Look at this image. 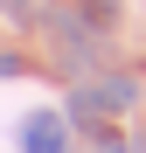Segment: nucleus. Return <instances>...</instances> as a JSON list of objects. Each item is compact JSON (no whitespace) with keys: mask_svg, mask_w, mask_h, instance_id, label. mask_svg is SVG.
<instances>
[{"mask_svg":"<svg viewBox=\"0 0 146 153\" xmlns=\"http://www.w3.org/2000/svg\"><path fill=\"white\" fill-rule=\"evenodd\" d=\"M132 97H139L132 76H97V84H77V91H70V118L90 132V125H104L111 111H125Z\"/></svg>","mask_w":146,"mask_h":153,"instance_id":"nucleus-1","label":"nucleus"},{"mask_svg":"<svg viewBox=\"0 0 146 153\" xmlns=\"http://www.w3.org/2000/svg\"><path fill=\"white\" fill-rule=\"evenodd\" d=\"M21 153H70L63 111H28V118H21Z\"/></svg>","mask_w":146,"mask_h":153,"instance_id":"nucleus-2","label":"nucleus"},{"mask_svg":"<svg viewBox=\"0 0 146 153\" xmlns=\"http://www.w3.org/2000/svg\"><path fill=\"white\" fill-rule=\"evenodd\" d=\"M70 14H77V21H84L90 35H111V28H118V14H125V7H118V0H77Z\"/></svg>","mask_w":146,"mask_h":153,"instance_id":"nucleus-3","label":"nucleus"},{"mask_svg":"<svg viewBox=\"0 0 146 153\" xmlns=\"http://www.w3.org/2000/svg\"><path fill=\"white\" fill-rule=\"evenodd\" d=\"M0 76H21V56H14V49H0Z\"/></svg>","mask_w":146,"mask_h":153,"instance_id":"nucleus-4","label":"nucleus"},{"mask_svg":"<svg viewBox=\"0 0 146 153\" xmlns=\"http://www.w3.org/2000/svg\"><path fill=\"white\" fill-rule=\"evenodd\" d=\"M125 153H146V132H139V139H132V146H125Z\"/></svg>","mask_w":146,"mask_h":153,"instance_id":"nucleus-5","label":"nucleus"}]
</instances>
